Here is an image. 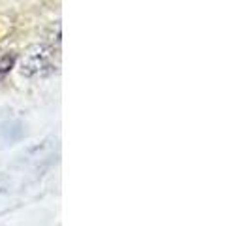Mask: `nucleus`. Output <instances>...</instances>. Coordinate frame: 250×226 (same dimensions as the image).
I'll return each mask as SVG.
<instances>
[]
</instances>
